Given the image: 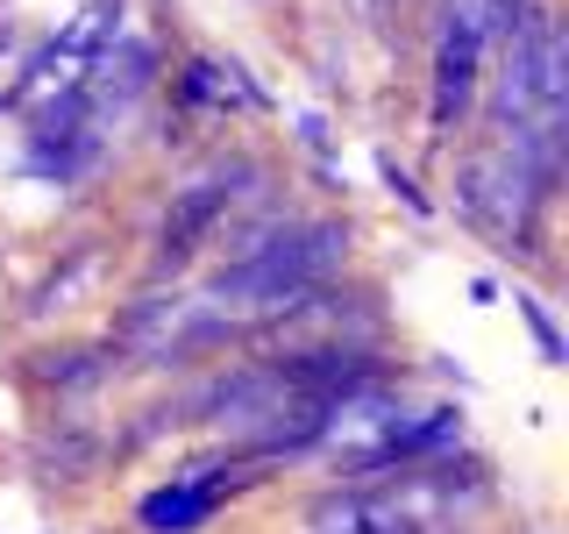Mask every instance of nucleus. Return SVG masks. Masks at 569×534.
Here are the masks:
<instances>
[{
  "label": "nucleus",
  "instance_id": "8",
  "mask_svg": "<svg viewBox=\"0 0 569 534\" xmlns=\"http://www.w3.org/2000/svg\"><path fill=\"white\" fill-rule=\"evenodd\" d=\"M385 178H391V192H399V200L413 207V214H427V192H420V186H413V178H406L399 165H391V157H385Z\"/></svg>",
  "mask_w": 569,
  "mask_h": 534
},
{
  "label": "nucleus",
  "instance_id": "6",
  "mask_svg": "<svg viewBox=\"0 0 569 534\" xmlns=\"http://www.w3.org/2000/svg\"><path fill=\"white\" fill-rule=\"evenodd\" d=\"M43 378H50V385H86V378H100V349H50V356H43Z\"/></svg>",
  "mask_w": 569,
  "mask_h": 534
},
{
  "label": "nucleus",
  "instance_id": "4",
  "mask_svg": "<svg viewBox=\"0 0 569 534\" xmlns=\"http://www.w3.org/2000/svg\"><path fill=\"white\" fill-rule=\"evenodd\" d=\"M213 506H221V485H207V471H186L171 477V485H157L142 498V527L150 534H192L213 521Z\"/></svg>",
  "mask_w": 569,
  "mask_h": 534
},
{
  "label": "nucleus",
  "instance_id": "5",
  "mask_svg": "<svg viewBox=\"0 0 569 534\" xmlns=\"http://www.w3.org/2000/svg\"><path fill=\"white\" fill-rule=\"evenodd\" d=\"M228 71L213 65V58H192L186 65V79H178V107H207V100H228Z\"/></svg>",
  "mask_w": 569,
  "mask_h": 534
},
{
  "label": "nucleus",
  "instance_id": "7",
  "mask_svg": "<svg viewBox=\"0 0 569 534\" xmlns=\"http://www.w3.org/2000/svg\"><path fill=\"white\" fill-rule=\"evenodd\" d=\"M520 314H527V328H533V343H541L548 364H562V335H556V320H548L541 299H520Z\"/></svg>",
  "mask_w": 569,
  "mask_h": 534
},
{
  "label": "nucleus",
  "instance_id": "1",
  "mask_svg": "<svg viewBox=\"0 0 569 534\" xmlns=\"http://www.w3.org/2000/svg\"><path fill=\"white\" fill-rule=\"evenodd\" d=\"M349 249V228L342 221H307V228H284L278 243L263 249H242L236 264H221L213 271V299H236V307H292L299 293H313L320 278H328V264H342Z\"/></svg>",
  "mask_w": 569,
  "mask_h": 534
},
{
  "label": "nucleus",
  "instance_id": "2",
  "mask_svg": "<svg viewBox=\"0 0 569 534\" xmlns=\"http://www.w3.org/2000/svg\"><path fill=\"white\" fill-rule=\"evenodd\" d=\"M242 178H257V165H236V171H207L200 186H186V192H178V200H171V214H164V264H186V257H192V243H200L207 228H213V221H221L228 207L242 200V192H236Z\"/></svg>",
  "mask_w": 569,
  "mask_h": 534
},
{
  "label": "nucleus",
  "instance_id": "3",
  "mask_svg": "<svg viewBox=\"0 0 569 534\" xmlns=\"http://www.w3.org/2000/svg\"><path fill=\"white\" fill-rule=\"evenodd\" d=\"M477 65H485V43L441 22V43H435V107H427L435 136H449L456 121H462V107H470V93H477Z\"/></svg>",
  "mask_w": 569,
  "mask_h": 534
}]
</instances>
